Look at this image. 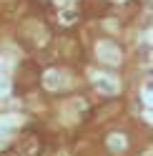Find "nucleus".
Here are the masks:
<instances>
[{
  "mask_svg": "<svg viewBox=\"0 0 153 156\" xmlns=\"http://www.w3.org/2000/svg\"><path fill=\"white\" fill-rule=\"evenodd\" d=\"M38 83H40V68L33 61L20 63V68H18V73H15V91L18 93H28V91H33Z\"/></svg>",
  "mask_w": 153,
  "mask_h": 156,
  "instance_id": "nucleus-1",
  "label": "nucleus"
},
{
  "mask_svg": "<svg viewBox=\"0 0 153 156\" xmlns=\"http://www.w3.org/2000/svg\"><path fill=\"white\" fill-rule=\"evenodd\" d=\"M0 156H15V154H13L10 149H8V151H3V154H0Z\"/></svg>",
  "mask_w": 153,
  "mask_h": 156,
  "instance_id": "nucleus-3",
  "label": "nucleus"
},
{
  "mask_svg": "<svg viewBox=\"0 0 153 156\" xmlns=\"http://www.w3.org/2000/svg\"><path fill=\"white\" fill-rule=\"evenodd\" d=\"M10 151L15 156H40L43 154V139L35 131H23L15 139V144H13Z\"/></svg>",
  "mask_w": 153,
  "mask_h": 156,
  "instance_id": "nucleus-2",
  "label": "nucleus"
}]
</instances>
